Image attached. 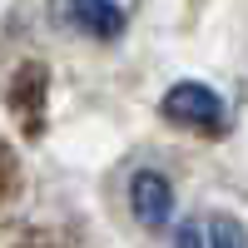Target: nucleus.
<instances>
[{
  "mask_svg": "<svg viewBox=\"0 0 248 248\" xmlns=\"http://www.w3.org/2000/svg\"><path fill=\"white\" fill-rule=\"evenodd\" d=\"M174 248H203V233L194 229V223H184V229H179V238H174Z\"/></svg>",
  "mask_w": 248,
  "mask_h": 248,
  "instance_id": "5",
  "label": "nucleus"
},
{
  "mask_svg": "<svg viewBox=\"0 0 248 248\" xmlns=\"http://www.w3.org/2000/svg\"><path fill=\"white\" fill-rule=\"evenodd\" d=\"M203 248H243V229L233 218H214V229H209V243Z\"/></svg>",
  "mask_w": 248,
  "mask_h": 248,
  "instance_id": "4",
  "label": "nucleus"
},
{
  "mask_svg": "<svg viewBox=\"0 0 248 248\" xmlns=\"http://www.w3.org/2000/svg\"><path fill=\"white\" fill-rule=\"evenodd\" d=\"M129 209L139 223H149V229H159V223H169V209H174V189L169 179L154 174V169H139L129 179Z\"/></svg>",
  "mask_w": 248,
  "mask_h": 248,
  "instance_id": "2",
  "label": "nucleus"
},
{
  "mask_svg": "<svg viewBox=\"0 0 248 248\" xmlns=\"http://www.w3.org/2000/svg\"><path fill=\"white\" fill-rule=\"evenodd\" d=\"M75 20L94 35H105V40H114L124 30V15H119L114 0H75Z\"/></svg>",
  "mask_w": 248,
  "mask_h": 248,
  "instance_id": "3",
  "label": "nucleus"
},
{
  "mask_svg": "<svg viewBox=\"0 0 248 248\" xmlns=\"http://www.w3.org/2000/svg\"><path fill=\"white\" fill-rule=\"evenodd\" d=\"M164 114L174 124H189V129H218L223 124V99L209 90V85H174L164 94Z\"/></svg>",
  "mask_w": 248,
  "mask_h": 248,
  "instance_id": "1",
  "label": "nucleus"
}]
</instances>
